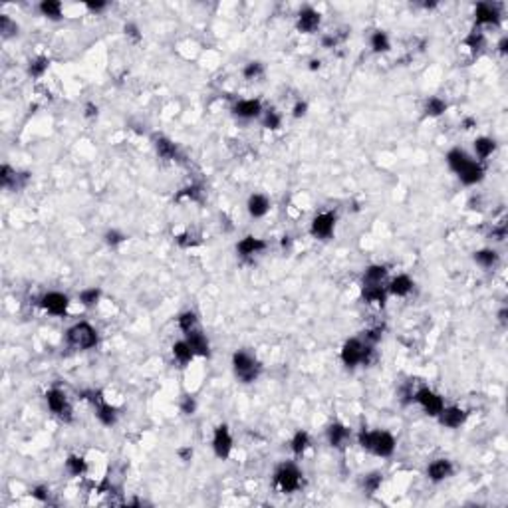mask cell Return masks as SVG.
Returning <instances> with one entry per match:
<instances>
[{"mask_svg":"<svg viewBox=\"0 0 508 508\" xmlns=\"http://www.w3.org/2000/svg\"><path fill=\"white\" fill-rule=\"evenodd\" d=\"M359 444L373 451L379 457H389L395 449V441L389 433H359Z\"/></svg>","mask_w":508,"mask_h":508,"instance_id":"cell-1","label":"cell"},{"mask_svg":"<svg viewBox=\"0 0 508 508\" xmlns=\"http://www.w3.org/2000/svg\"><path fill=\"white\" fill-rule=\"evenodd\" d=\"M68 340L72 346L82 349L94 348L97 344V336H95V330L90 326V324H76L74 328H70L68 332Z\"/></svg>","mask_w":508,"mask_h":508,"instance_id":"cell-2","label":"cell"},{"mask_svg":"<svg viewBox=\"0 0 508 508\" xmlns=\"http://www.w3.org/2000/svg\"><path fill=\"white\" fill-rule=\"evenodd\" d=\"M234 371H236V375L240 377L242 381H254L256 379V375H258V365H256V361H254L250 355H246V353H234Z\"/></svg>","mask_w":508,"mask_h":508,"instance_id":"cell-3","label":"cell"},{"mask_svg":"<svg viewBox=\"0 0 508 508\" xmlns=\"http://www.w3.org/2000/svg\"><path fill=\"white\" fill-rule=\"evenodd\" d=\"M276 484L286 492H292L300 486V473L294 467H282L276 473Z\"/></svg>","mask_w":508,"mask_h":508,"instance_id":"cell-4","label":"cell"},{"mask_svg":"<svg viewBox=\"0 0 508 508\" xmlns=\"http://www.w3.org/2000/svg\"><path fill=\"white\" fill-rule=\"evenodd\" d=\"M415 399L423 405V409L429 413V415H439V413L443 411V401H441V397L435 395V393L429 391V389H421V391L415 395Z\"/></svg>","mask_w":508,"mask_h":508,"instance_id":"cell-5","label":"cell"},{"mask_svg":"<svg viewBox=\"0 0 508 508\" xmlns=\"http://www.w3.org/2000/svg\"><path fill=\"white\" fill-rule=\"evenodd\" d=\"M363 349H365V346H363L359 340H349V342H346V346L342 349V359H344V363L351 367V365L363 361Z\"/></svg>","mask_w":508,"mask_h":508,"instance_id":"cell-6","label":"cell"},{"mask_svg":"<svg viewBox=\"0 0 508 508\" xmlns=\"http://www.w3.org/2000/svg\"><path fill=\"white\" fill-rule=\"evenodd\" d=\"M46 399H48V405H50V409L54 413H58L60 417H66V419H70V405H68V399H66V395H64L62 391H58V389H52V391H48L46 393Z\"/></svg>","mask_w":508,"mask_h":508,"instance_id":"cell-7","label":"cell"},{"mask_svg":"<svg viewBox=\"0 0 508 508\" xmlns=\"http://www.w3.org/2000/svg\"><path fill=\"white\" fill-rule=\"evenodd\" d=\"M213 447H215L217 457H221V459H226V457H228V453H230V449H232V439H230V433H228V429H226L224 425L215 431Z\"/></svg>","mask_w":508,"mask_h":508,"instance_id":"cell-8","label":"cell"},{"mask_svg":"<svg viewBox=\"0 0 508 508\" xmlns=\"http://www.w3.org/2000/svg\"><path fill=\"white\" fill-rule=\"evenodd\" d=\"M42 306H44L48 312L62 316L64 312H66V308H68V298H66L64 294L52 292V294H46V296L42 298Z\"/></svg>","mask_w":508,"mask_h":508,"instance_id":"cell-9","label":"cell"},{"mask_svg":"<svg viewBox=\"0 0 508 508\" xmlns=\"http://www.w3.org/2000/svg\"><path fill=\"white\" fill-rule=\"evenodd\" d=\"M334 215L326 213V215H318L314 222H312V234L314 236H330L334 230Z\"/></svg>","mask_w":508,"mask_h":508,"instance_id":"cell-10","label":"cell"},{"mask_svg":"<svg viewBox=\"0 0 508 508\" xmlns=\"http://www.w3.org/2000/svg\"><path fill=\"white\" fill-rule=\"evenodd\" d=\"M320 26V14L312 8H306L300 12V18H298V30L300 32H314Z\"/></svg>","mask_w":508,"mask_h":508,"instance_id":"cell-11","label":"cell"},{"mask_svg":"<svg viewBox=\"0 0 508 508\" xmlns=\"http://www.w3.org/2000/svg\"><path fill=\"white\" fill-rule=\"evenodd\" d=\"M441 415V421H443V425L447 427H461L463 423H465V419H467V413L463 411V409H457V407H449V409H444L439 413Z\"/></svg>","mask_w":508,"mask_h":508,"instance_id":"cell-12","label":"cell"},{"mask_svg":"<svg viewBox=\"0 0 508 508\" xmlns=\"http://www.w3.org/2000/svg\"><path fill=\"white\" fill-rule=\"evenodd\" d=\"M187 344L190 346L193 353H199V355H209V342L207 338L199 332V330H193L187 334Z\"/></svg>","mask_w":508,"mask_h":508,"instance_id":"cell-13","label":"cell"},{"mask_svg":"<svg viewBox=\"0 0 508 508\" xmlns=\"http://www.w3.org/2000/svg\"><path fill=\"white\" fill-rule=\"evenodd\" d=\"M498 20V10L492 6V4H478L476 6V22L480 24H490V22H496Z\"/></svg>","mask_w":508,"mask_h":508,"instance_id":"cell-14","label":"cell"},{"mask_svg":"<svg viewBox=\"0 0 508 508\" xmlns=\"http://www.w3.org/2000/svg\"><path fill=\"white\" fill-rule=\"evenodd\" d=\"M234 113L238 117H254L260 113V101L256 99H244V101H238L234 105Z\"/></svg>","mask_w":508,"mask_h":508,"instance_id":"cell-15","label":"cell"},{"mask_svg":"<svg viewBox=\"0 0 508 508\" xmlns=\"http://www.w3.org/2000/svg\"><path fill=\"white\" fill-rule=\"evenodd\" d=\"M461 179H463V183H467V185H475V183H478L480 179H482V167L480 165H476V163H469L461 173Z\"/></svg>","mask_w":508,"mask_h":508,"instance_id":"cell-16","label":"cell"},{"mask_svg":"<svg viewBox=\"0 0 508 508\" xmlns=\"http://www.w3.org/2000/svg\"><path fill=\"white\" fill-rule=\"evenodd\" d=\"M264 242L260 240V238H254V236H246V238H242L240 242H238V252L244 254V256H248V254H254V252H260V250H264Z\"/></svg>","mask_w":508,"mask_h":508,"instance_id":"cell-17","label":"cell"},{"mask_svg":"<svg viewBox=\"0 0 508 508\" xmlns=\"http://www.w3.org/2000/svg\"><path fill=\"white\" fill-rule=\"evenodd\" d=\"M453 473V467L449 461H435L431 467H429V476L433 480H443L447 476Z\"/></svg>","mask_w":508,"mask_h":508,"instance_id":"cell-18","label":"cell"},{"mask_svg":"<svg viewBox=\"0 0 508 508\" xmlns=\"http://www.w3.org/2000/svg\"><path fill=\"white\" fill-rule=\"evenodd\" d=\"M449 165H451V169L453 171H457V173H461L469 163H471V159L467 157V153L465 151H461V149H453L451 153H449Z\"/></svg>","mask_w":508,"mask_h":508,"instance_id":"cell-19","label":"cell"},{"mask_svg":"<svg viewBox=\"0 0 508 508\" xmlns=\"http://www.w3.org/2000/svg\"><path fill=\"white\" fill-rule=\"evenodd\" d=\"M248 211H250L252 217H262V215H266V211H268V199L262 197V195H254V197H250V201H248Z\"/></svg>","mask_w":508,"mask_h":508,"instance_id":"cell-20","label":"cell"},{"mask_svg":"<svg viewBox=\"0 0 508 508\" xmlns=\"http://www.w3.org/2000/svg\"><path fill=\"white\" fill-rule=\"evenodd\" d=\"M411 278L409 276H397L393 282H391V292L395 294V296H405V294H409V290H411Z\"/></svg>","mask_w":508,"mask_h":508,"instance_id":"cell-21","label":"cell"},{"mask_svg":"<svg viewBox=\"0 0 508 508\" xmlns=\"http://www.w3.org/2000/svg\"><path fill=\"white\" fill-rule=\"evenodd\" d=\"M97 417L103 425H113L115 423V409L105 405L101 399H97Z\"/></svg>","mask_w":508,"mask_h":508,"instance_id":"cell-22","label":"cell"},{"mask_svg":"<svg viewBox=\"0 0 508 508\" xmlns=\"http://www.w3.org/2000/svg\"><path fill=\"white\" fill-rule=\"evenodd\" d=\"M40 10H42L44 16H48V18H52V20H58L60 14H62V4H60V2H54V0H44V2L40 4Z\"/></svg>","mask_w":508,"mask_h":508,"instance_id":"cell-23","label":"cell"},{"mask_svg":"<svg viewBox=\"0 0 508 508\" xmlns=\"http://www.w3.org/2000/svg\"><path fill=\"white\" fill-rule=\"evenodd\" d=\"M328 437H330V443L334 447H342V443L348 439V431L342 425H332L330 431H328Z\"/></svg>","mask_w":508,"mask_h":508,"instance_id":"cell-24","label":"cell"},{"mask_svg":"<svg viewBox=\"0 0 508 508\" xmlns=\"http://www.w3.org/2000/svg\"><path fill=\"white\" fill-rule=\"evenodd\" d=\"M155 147H157V153L163 159H175L177 157V149H175V145H173L171 141L163 139V137H159L157 143H155Z\"/></svg>","mask_w":508,"mask_h":508,"instance_id":"cell-25","label":"cell"},{"mask_svg":"<svg viewBox=\"0 0 508 508\" xmlns=\"http://www.w3.org/2000/svg\"><path fill=\"white\" fill-rule=\"evenodd\" d=\"M385 274H387V270L383 268V266H371V268H367V272H365V284L367 286H377L385 278Z\"/></svg>","mask_w":508,"mask_h":508,"instance_id":"cell-26","label":"cell"},{"mask_svg":"<svg viewBox=\"0 0 508 508\" xmlns=\"http://www.w3.org/2000/svg\"><path fill=\"white\" fill-rule=\"evenodd\" d=\"M492 149H494V141L488 139V137H480V139H476L475 141V151L480 159L488 157V155L492 153Z\"/></svg>","mask_w":508,"mask_h":508,"instance_id":"cell-27","label":"cell"},{"mask_svg":"<svg viewBox=\"0 0 508 508\" xmlns=\"http://www.w3.org/2000/svg\"><path fill=\"white\" fill-rule=\"evenodd\" d=\"M173 355L181 361V363H187L190 361V357H193V349L187 342H177L175 346H173Z\"/></svg>","mask_w":508,"mask_h":508,"instance_id":"cell-28","label":"cell"},{"mask_svg":"<svg viewBox=\"0 0 508 508\" xmlns=\"http://www.w3.org/2000/svg\"><path fill=\"white\" fill-rule=\"evenodd\" d=\"M365 300L367 302H373V304H383L385 302V292L381 290V286H367L365 292H363Z\"/></svg>","mask_w":508,"mask_h":508,"instance_id":"cell-29","label":"cell"},{"mask_svg":"<svg viewBox=\"0 0 508 508\" xmlns=\"http://www.w3.org/2000/svg\"><path fill=\"white\" fill-rule=\"evenodd\" d=\"M308 444H310L308 433L300 431V433H296V437H294V441H292V451H294L296 455H302V453L308 449Z\"/></svg>","mask_w":508,"mask_h":508,"instance_id":"cell-30","label":"cell"},{"mask_svg":"<svg viewBox=\"0 0 508 508\" xmlns=\"http://www.w3.org/2000/svg\"><path fill=\"white\" fill-rule=\"evenodd\" d=\"M66 467H68V471H70L72 475L80 476L86 471V461H84L82 457H70L68 463H66Z\"/></svg>","mask_w":508,"mask_h":508,"instance_id":"cell-31","label":"cell"},{"mask_svg":"<svg viewBox=\"0 0 508 508\" xmlns=\"http://www.w3.org/2000/svg\"><path fill=\"white\" fill-rule=\"evenodd\" d=\"M444 109H447V103H444L443 99H439V97H431V99L427 101V113L433 115V117L441 115Z\"/></svg>","mask_w":508,"mask_h":508,"instance_id":"cell-32","label":"cell"},{"mask_svg":"<svg viewBox=\"0 0 508 508\" xmlns=\"http://www.w3.org/2000/svg\"><path fill=\"white\" fill-rule=\"evenodd\" d=\"M475 260L480 266L488 268V266H492V264L496 262V252H494V250H480V252L475 254Z\"/></svg>","mask_w":508,"mask_h":508,"instance_id":"cell-33","label":"cell"},{"mask_svg":"<svg viewBox=\"0 0 508 508\" xmlns=\"http://www.w3.org/2000/svg\"><path fill=\"white\" fill-rule=\"evenodd\" d=\"M371 48H373L375 52H385V50H389V40H387V36H385L383 32H375V34L371 36Z\"/></svg>","mask_w":508,"mask_h":508,"instance_id":"cell-34","label":"cell"},{"mask_svg":"<svg viewBox=\"0 0 508 508\" xmlns=\"http://www.w3.org/2000/svg\"><path fill=\"white\" fill-rule=\"evenodd\" d=\"M179 326H181V330L185 332V334H189L193 330H197V318L193 312H187V314H183V316L179 318Z\"/></svg>","mask_w":508,"mask_h":508,"instance_id":"cell-35","label":"cell"},{"mask_svg":"<svg viewBox=\"0 0 508 508\" xmlns=\"http://www.w3.org/2000/svg\"><path fill=\"white\" fill-rule=\"evenodd\" d=\"M0 32H2L4 38H10L12 34L18 32V26H16L8 16H0Z\"/></svg>","mask_w":508,"mask_h":508,"instance_id":"cell-36","label":"cell"},{"mask_svg":"<svg viewBox=\"0 0 508 508\" xmlns=\"http://www.w3.org/2000/svg\"><path fill=\"white\" fill-rule=\"evenodd\" d=\"M80 300H82L84 306H94L95 302L99 300V290H95V288H92V290H84V292L80 294Z\"/></svg>","mask_w":508,"mask_h":508,"instance_id":"cell-37","label":"cell"},{"mask_svg":"<svg viewBox=\"0 0 508 508\" xmlns=\"http://www.w3.org/2000/svg\"><path fill=\"white\" fill-rule=\"evenodd\" d=\"M465 44L471 48V50H480L482 48V44H484V38H482V34L478 30H475V32H471V36L465 40Z\"/></svg>","mask_w":508,"mask_h":508,"instance_id":"cell-38","label":"cell"},{"mask_svg":"<svg viewBox=\"0 0 508 508\" xmlns=\"http://www.w3.org/2000/svg\"><path fill=\"white\" fill-rule=\"evenodd\" d=\"M48 60L46 58H38V60H34V62L30 64V74L34 76V78H38V76H42L44 72H46V68H48Z\"/></svg>","mask_w":508,"mask_h":508,"instance_id":"cell-39","label":"cell"},{"mask_svg":"<svg viewBox=\"0 0 508 508\" xmlns=\"http://www.w3.org/2000/svg\"><path fill=\"white\" fill-rule=\"evenodd\" d=\"M379 484H381V475L373 473V475L365 476L363 486H365V490H367V492H375V490L379 488Z\"/></svg>","mask_w":508,"mask_h":508,"instance_id":"cell-40","label":"cell"},{"mask_svg":"<svg viewBox=\"0 0 508 508\" xmlns=\"http://www.w3.org/2000/svg\"><path fill=\"white\" fill-rule=\"evenodd\" d=\"M264 127H268V129H278L280 127V115L276 113V111H268L266 113V117H264Z\"/></svg>","mask_w":508,"mask_h":508,"instance_id":"cell-41","label":"cell"},{"mask_svg":"<svg viewBox=\"0 0 508 508\" xmlns=\"http://www.w3.org/2000/svg\"><path fill=\"white\" fill-rule=\"evenodd\" d=\"M262 74V66L258 62H252L248 64L246 68H244V78H248V80H254V78H258Z\"/></svg>","mask_w":508,"mask_h":508,"instance_id":"cell-42","label":"cell"},{"mask_svg":"<svg viewBox=\"0 0 508 508\" xmlns=\"http://www.w3.org/2000/svg\"><path fill=\"white\" fill-rule=\"evenodd\" d=\"M0 173H2V175H0V179H2V185H4V187H8L12 181H16V173H12V169H10L8 165H4Z\"/></svg>","mask_w":508,"mask_h":508,"instance_id":"cell-43","label":"cell"},{"mask_svg":"<svg viewBox=\"0 0 508 508\" xmlns=\"http://www.w3.org/2000/svg\"><path fill=\"white\" fill-rule=\"evenodd\" d=\"M107 242L109 244H119L121 240H123V234H119V232H115V230H111V232H107Z\"/></svg>","mask_w":508,"mask_h":508,"instance_id":"cell-44","label":"cell"},{"mask_svg":"<svg viewBox=\"0 0 508 508\" xmlns=\"http://www.w3.org/2000/svg\"><path fill=\"white\" fill-rule=\"evenodd\" d=\"M306 109H308V105L302 101V103H296V107H294V117H302L304 113H306Z\"/></svg>","mask_w":508,"mask_h":508,"instance_id":"cell-45","label":"cell"},{"mask_svg":"<svg viewBox=\"0 0 508 508\" xmlns=\"http://www.w3.org/2000/svg\"><path fill=\"white\" fill-rule=\"evenodd\" d=\"M195 411V401L190 399V397H187L185 401H183V413H187V415H190V413Z\"/></svg>","mask_w":508,"mask_h":508,"instance_id":"cell-46","label":"cell"},{"mask_svg":"<svg viewBox=\"0 0 508 508\" xmlns=\"http://www.w3.org/2000/svg\"><path fill=\"white\" fill-rule=\"evenodd\" d=\"M34 496L36 498H40V500H46V488H42V486H38V488H34Z\"/></svg>","mask_w":508,"mask_h":508,"instance_id":"cell-47","label":"cell"},{"mask_svg":"<svg viewBox=\"0 0 508 508\" xmlns=\"http://www.w3.org/2000/svg\"><path fill=\"white\" fill-rule=\"evenodd\" d=\"M185 195L190 197V199H199V187H189V189H185Z\"/></svg>","mask_w":508,"mask_h":508,"instance_id":"cell-48","label":"cell"},{"mask_svg":"<svg viewBox=\"0 0 508 508\" xmlns=\"http://www.w3.org/2000/svg\"><path fill=\"white\" fill-rule=\"evenodd\" d=\"M336 42H338V40H336L334 36H326V38H324V46H326V48H332V46H336Z\"/></svg>","mask_w":508,"mask_h":508,"instance_id":"cell-49","label":"cell"},{"mask_svg":"<svg viewBox=\"0 0 508 508\" xmlns=\"http://www.w3.org/2000/svg\"><path fill=\"white\" fill-rule=\"evenodd\" d=\"M88 8H92V10H103V8H105V2H88Z\"/></svg>","mask_w":508,"mask_h":508,"instance_id":"cell-50","label":"cell"},{"mask_svg":"<svg viewBox=\"0 0 508 508\" xmlns=\"http://www.w3.org/2000/svg\"><path fill=\"white\" fill-rule=\"evenodd\" d=\"M86 115H88V117H94V115H97V107H94L92 103H88V107H86Z\"/></svg>","mask_w":508,"mask_h":508,"instance_id":"cell-51","label":"cell"},{"mask_svg":"<svg viewBox=\"0 0 508 508\" xmlns=\"http://www.w3.org/2000/svg\"><path fill=\"white\" fill-rule=\"evenodd\" d=\"M125 32L129 34V36H133V38H139V34H137V28L133 26V24H127L125 26Z\"/></svg>","mask_w":508,"mask_h":508,"instance_id":"cell-52","label":"cell"},{"mask_svg":"<svg viewBox=\"0 0 508 508\" xmlns=\"http://www.w3.org/2000/svg\"><path fill=\"white\" fill-rule=\"evenodd\" d=\"M179 455H181L185 461H189L190 457H193V451H190V449H181V451H179Z\"/></svg>","mask_w":508,"mask_h":508,"instance_id":"cell-53","label":"cell"},{"mask_svg":"<svg viewBox=\"0 0 508 508\" xmlns=\"http://www.w3.org/2000/svg\"><path fill=\"white\" fill-rule=\"evenodd\" d=\"M498 46H500V52H502V54H504V52H506V46H508V40H506V38H502V40H500V44H498Z\"/></svg>","mask_w":508,"mask_h":508,"instance_id":"cell-54","label":"cell"},{"mask_svg":"<svg viewBox=\"0 0 508 508\" xmlns=\"http://www.w3.org/2000/svg\"><path fill=\"white\" fill-rule=\"evenodd\" d=\"M282 246H284V248H286V246H290V238H288V236H284V240H282Z\"/></svg>","mask_w":508,"mask_h":508,"instance_id":"cell-55","label":"cell"},{"mask_svg":"<svg viewBox=\"0 0 508 508\" xmlns=\"http://www.w3.org/2000/svg\"><path fill=\"white\" fill-rule=\"evenodd\" d=\"M500 322H506V310L500 312Z\"/></svg>","mask_w":508,"mask_h":508,"instance_id":"cell-56","label":"cell"},{"mask_svg":"<svg viewBox=\"0 0 508 508\" xmlns=\"http://www.w3.org/2000/svg\"><path fill=\"white\" fill-rule=\"evenodd\" d=\"M310 64H312V70H316V68H320V62H316V60H314V62H310Z\"/></svg>","mask_w":508,"mask_h":508,"instance_id":"cell-57","label":"cell"}]
</instances>
